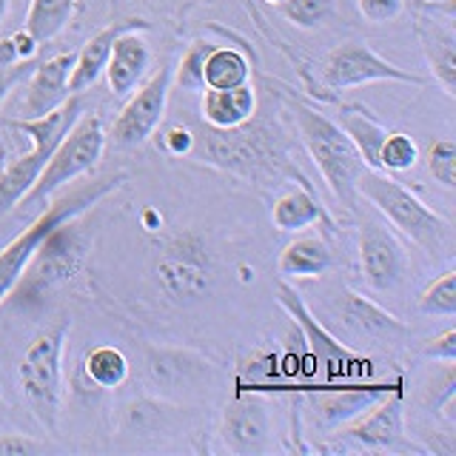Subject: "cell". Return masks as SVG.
<instances>
[{
    "instance_id": "1",
    "label": "cell",
    "mask_w": 456,
    "mask_h": 456,
    "mask_svg": "<svg viewBox=\"0 0 456 456\" xmlns=\"http://www.w3.org/2000/svg\"><path fill=\"white\" fill-rule=\"evenodd\" d=\"M123 183H126V175H123V171H118V175L89 180V183L77 185V189H71V191L61 194L57 200H52V203L43 208L4 251H0V303H4V299L14 291V285L20 282L23 271L28 268L35 251L40 248V242L46 240V234L52 232V228H57V225L71 220V217H80L83 211H89L106 194H111L114 189H120Z\"/></svg>"
},
{
    "instance_id": "16",
    "label": "cell",
    "mask_w": 456,
    "mask_h": 456,
    "mask_svg": "<svg viewBox=\"0 0 456 456\" xmlns=\"http://www.w3.org/2000/svg\"><path fill=\"white\" fill-rule=\"evenodd\" d=\"M134 28H146L142 20H120L103 32H97L86 46L75 54V63H71V75H69V92L71 94H83L86 89H92V86L100 80V75L106 71V63H109V54H111V46L114 40H118L123 32H134Z\"/></svg>"
},
{
    "instance_id": "5",
    "label": "cell",
    "mask_w": 456,
    "mask_h": 456,
    "mask_svg": "<svg viewBox=\"0 0 456 456\" xmlns=\"http://www.w3.org/2000/svg\"><path fill=\"white\" fill-rule=\"evenodd\" d=\"M69 320H61L57 325L40 331L28 348L20 356L18 365V382L26 396L28 408L46 431H57L63 405V351L69 337Z\"/></svg>"
},
{
    "instance_id": "26",
    "label": "cell",
    "mask_w": 456,
    "mask_h": 456,
    "mask_svg": "<svg viewBox=\"0 0 456 456\" xmlns=\"http://www.w3.org/2000/svg\"><path fill=\"white\" fill-rule=\"evenodd\" d=\"M75 14V0H32L26 14V32L37 43L54 40Z\"/></svg>"
},
{
    "instance_id": "36",
    "label": "cell",
    "mask_w": 456,
    "mask_h": 456,
    "mask_svg": "<svg viewBox=\"0 0 456 456\" xmlns=\"http://www.w3.org/2000/svg\"><path fill=\"white\" fill-rule=\"evenodd\" d=\"M43 451V445L37 439L26 436V434H0V456H28V453H37Z\"/></svg>"
},
{
    "instance_id": "38",
    "label": "cell",
    "mask_w": 456,
    "mask_h": 456,
    "mask_svg": "<svg viewBox=\"0 0 456 456\" xmlns=\"http://www.w3.org/2000/svg\"><path fill=\"white\" fill-rule=\"evenodd\" d=\"M191 134L189 132H185V128H171V132L163 137V146L171 151V154H185V151H189L191 149Z\"/></svg>"
},
{
    "instance_id": "10",
    "label": "cell",
    "mask_w": 456,
    "mask_h": 456,
    "mask_svg": "<svg viewBox=\"0 0 456 456\" xmlns=\"http://www.w3.org/2000/svg\"><path fill=\"white\" fill-rule=\"evenodd\" d=\"M168 89H171V69L160 66L146 83L137 86V89L128 94L126 106L120 109V114L114 118V126H111L114 146L137 149L157 132V126L166 118Z\"/></svg>"
},
{
    "instance_id": "13",
    "label": "cell",
    "mask_w": 456,
    "mask_h": 456,
    "mask_svg": "<svg viewBox=\"0 0 456 456\" xmlns=\"http://www.w3.org/2000/svg\"><path fill=\"white\" fill-rule=\"evenodd\" d=\"M360 265L374 291H394L408 274V254L399 240L379 223L360 228Z\"/></svg>"
},
{
    "instance_id": "15",
    "label": "cell",
    "mask_w": 456,
    "mask_h": 456,
    "mask_svg": "<svg viewBox=\"0 0 456 456\" xmlns=\"http://www.w3.org/2000/svg\"><path fill=\"white\" fill-rule=\"evenodd\" d=\"M151 63L149 43L134 32H123L114 40L109 63H106V80L114 97H128L142 83Z\"/></svg>"
},
{
    "instance_id": "11",
    "label": "cell",
    "mask_w": 456,
    "mask_h": 456,
    "mask_svg": "<svg viewBox=\"0 0 456 456\" xmlns=\"http://www.w3.org/2000/svg\"><path fill=\"white\" fill-rule=\"evenodd\" d=\"M157 277H160L163 291L177 303L203 297L211 280V256L200 237L183 234L171 240L157 260Z\"/></svg>"
},
{
    "instance_id": "17",
    "label": "cell",
    "mask_w": 456,
    "mask_h": 456,
    "mask_svg": "<svg viewBox=\"0 0 456 456\" xmlns=\"http://www.w3.org/2000/svg\"><path fill=\"white\" fill-rule=\"evenodd\" d=\"M342 317H346L348 328L374 342H399L408 337V325L403 320H396L394 314L377 305L374 299L351 289L342 291Z\"/></svg>"
},
{
    "instance_id": "31",
    "label": "cell",
    "mask_w": 456,
    "mask_h": 456,
    "mask_svg": "<svg viewBox=\"0 0 456 456\" xmlns=\"http://www.w3.org/2000/svg\"><path fill=\"white\" fill-rule=\"evenodd\" d=\"M208 52H211V43L197 40L194 46L183 54L177 71H171V80H177V86H180L183 92H203L206 89V83H203V63H206Z\"/></svg>"
},
{
    "instance_id": "6",
    "label": "cell",
    "mask_w": 456,
    "mask_h": 456,
    "mask_svg": "<svg viewBox=\"0 0 456 456\" xmlns=\"http://www.w3.org/2000/svg\"><path fill=\"white\" fill-rule=\"evenodd\" d=\"M106 128H103V120L97 118V114H80L77 123L69 128V134L61 140V146H57L49 157V163L43 166L37 183L28 189V194L20 200L26 206H35L40 200L52 197L57 189H63V185L75 183L77 177L89 175V171L103 160L106 154Z\"/></svg>"
},
{
    "instance_id": "33",
    "label": "cell",
    "mask_w": 456,
    "mask_h": 456,
    "mask_svg": "<svg viewBox=\"0 0 456 456\" xmlns=\"http://www.w3.org/2000/svg\"><path fill=\"white\" fill-rule=\"evenodd\" d=\"M428 168L436 183H442L445 189L456 185V146L453 140H436L431 151H428Z\"/></svg>"
},
{
    "instance_id": "7",
    "label": "cell",
    "mask_w": 456,
    "mask_h": 456,
    "mask_svg": "<svg viewBox=\"0 0 456 456\" xmlns=\"http://www.w3.org/2000/svg\"><path fill=\"white\" fill-rule=\"evenodd\" d=\"M89 248L92 237L83 232L77 217L61 223L40 242V248L35 251L32 263L23 271V277L14 285L12 294H18L20 299H37L54 285L69 282L83 268Z\"/></svg>"
},
{
    "instance_id": "42",
    "label": "cell",
    "mask_w": 456,
    "mask_h": 456,
    "mask_svg": "<svg viewBox=\"0 0 456 456\" xmlns=\"http://www.w3.org/2000/svg\"><path fill=\"white\" fill-rule=\"evenodd\" d=\"M265 4H277V6H280V4H282V0H265Z\"/></svg>"
},
{
    "instance_id": "25",
    "label": "cell",
    "mask_w": 456,
    "mask_h": 456,
    "mask_svg": "<svg viewBox=\"0 0 456 456\" xmlns=\"http://www.w3.org/2000/svg\"><path fill=\"white\" fill-rule=\"evenodd\" d=\"M248 61L246 54L237 49H225V46H211L203 63V83L206 89H234V86H246L248 83Z\"/></svg>"
},
{
    "instance_id": "22",
    "label": "cell",
    "mask_w": 456,
    "mask_h": 456,
    "mask_svg": "<svg viewBox=\"0 0 456 456\" xmlns=\"http://www.w3.org/2000/svg\"><path fill=\"white\" fill-rule=\"evenodd\" d=\"M149 370L157 382L163 385H191L208 374V362L200 360L191 351H168V348H149Z\"/></svg>"
},
{
    "instance_id": "18",
    "label": "cell",
    "mask_w": 456,
    "mask_h": 456,
    "mask_svg": "<svg viewBox=\"0 0 456 456\" xmlns=\"http://www.w3.org/2000/svg\"><path fill=\"white\" fill-rule=\"evenodd\" d=\"M385 394H388V388H328L311 394V408L325 431H337L339 425L351 422L356 413H362Z\"/></svg>"
},
{
    "instance_id": "20",
    "label": "cell",
    "mask_w": 456,
    "mask_h": 456,
    "mask_svg": "<svg viewBox=\"0 0 456 456\" xmlns=\"http://www.w3.org/2000/svg\"><path fill=\"white\" fill-rule=\"evenodd\" d=\"M223 439H225V445L237 453L265 451V442H268L265 411L254 403L232 405L225 411V419H223Z\"/></svg>"
},
{
    "instance_id": "2",
    "label": "cell",
    "mask_w": 456,
    "mask_h": 456,
    "mask_svg": "<svg viewBox=\"0 0 456 456\" xmlns=\"http://www.w3.org/2000/svg\"><path fill=\"white\" fill-rule=\"evenodd\" d=\"M80 114H83L80 94H69L66 103L52 109L49 114L12 120V126L18 128V132H23L32 140V151L18 157V160L0 171V217L9 214L28 194V189L37 183L43 166L49 163L52 151L61 146V140L69 134V128L77 123Z\"/></svg>"
},
{
    "instance_id": "34",
    "label": "cell",
    "mask_w": 456,
    "mask_h": 456,
    "mask_svg": "<svg viewBox=\"0 0 456 456\" xmlns=\"http://www.w3.org/2000/svg\"><path fill=\"white\" fill-rule=\"evenodd\" d=\"M360 14L370 23H388L403 14V0H356Z\"/></svg>"
},
{
    "instance_id": "23",
    "label": "cell",
    "mask_w": 456,
    "mask_h": 456,
    "mask_svg": "<svg viewBox=\"0 0 456 456\" xmlns=\"http://www.w3.org/2000/svg\"><path fill=\"white\" fill-rule=\"evenodd\" d=\"M322 220V208L305 189H285L271 206V223L280 232L299 234L308 225Z\"/></svg>"
},
{
    "instance_id": "3",
    "label": "cell",
    "mask_w": 456,
    "mask_h": 456,
    "mask_svg": "<svg viewBox=\"0 0 456 456\" xmlns=\"http://www.w3.org/2000/svg\"><path fill=\"white\" fill-rule=\"evenodd\" d=\"M356 194H362L399 234H405L428 254L442 251L451 242V223L439 211L428 208L399 180L379 175L377 168L362 171V177L356 180Z\"/></svg>"
},
{
    "instance_id": "41",
    "label": "cell",
    "mask_w": 456,
    "mask_h": 456,
    "mask_svg": "<svg viewBox=\"0 0 456 456\" xmlns=\"http://www.w3.org/2000/svg\"><path fill=\"white\" fill-rule=\"evenodd\" d=\"M9 4H12V0H0V20L6 18V12H9Z\"/></svg>"
},
{
    "instance_id": "32",
    "label": "cell",
    "mask_w": 456,
    "mask_h": 456,
    "mask_svg": "<svg viewBox=\"0 0 456 456\" xmlns=\"http://www.w3.org/2000/svg\"><path fill=\"white\" fill-rule=\"evenodd\" d=\"M282 14L299 28H314L331 18L334 0H282Z\"/></svg>"
},
{
    "instance_id": "24",
    "label": "cell",
    "mask_w": 456,
    "mask_h": 456,
    "mask_svg": "<svg viewBox=\"0 0 456 456\" xmlns=\"http://www.w3.org/2000/svg\"><path fill=\"white\" fill-rule=\"evenodd\" d=\"M339 128L348 134V140L354 142V149L360 151L362 163L368 168L379 171V149L385 137H388V128L382 123H377L365 109H346L339 118Z\"/></svg>"
},
{
    "instance_id": "27",
    "label": "cell",
    "mask_w": 456,
    "mask_h": 456,
    "mask_svg": "<svg viewBox=\"0 0 456 456\" xmlns=\"http://www.w3.org/2000/svg\"><path fill=\"white\" fill-rule=\"evenodd\" d=\"M422 46L428 54V63L434 69L436 83L445 89L448 97L456 94V40L451 32H442V28H434V32H419Z\"/></svg>"
},
{
    "instance_id": "35",
    "label": "cell",
    "mask_w": 456,
    "mask_h": 456,
    "mask_svg": "<svg viewBox=\"0 0 456 456\" xmlns=\"http://www.w3.org/2000/svg\"><path fill=\"white\" fill-rule=\"evenodd\" d=\"M422 354L428 356V360L453 365L456 362V328H445V331L436 334L434 339H428Z\"/></svg>"
},
{
    "instance_id": "30",
    "label": "cell",
    "mask_w": 456,
    "mask_h": 456,
    "mask_svg": "<svg viewBox=\"0 0 456 456\" xmlns=\"http://www.w3.org/2000/svg\"><path fill=\"white\" fill-rule=\"evenodd\" d=\"M419 160V146L417 140L405 132H388L382 149H379V168L385 171H411Z\"/></svg>"
},
{
    "instance_id": "4",
    "label": "cell",
    "mask_w": 456,
    "mask_h": 456,
    "mask_svg": "<svg viewBox=\"0 0 456 456\" xmlns=\"http://www.w3.org/2000/svg\"><path fill=\"white\" fill-rule=\"evenodd\" d=\"M294 120H297L299 137H303L311 160L317 163L320 175L328 183V189L334 191V197L342 206H351L356 197V180H360L362 171L368 168L362 163L360 151L354 149V142L339 128V123L325 118L317 109L294 103Z\"/></svg>"
},
{
    "instance_id": "12",
    "label": "cell",
    "mask_w": 456,
    "mask_h": 456,
    "mask_svg": "<svg viewBox=\"0 0 456 456\" xmlns=\"http://www.w3.org/2000/svg\"><path fill=\"white\" fill-rule=\"evenodd\" d=\"M337 434L365 451H408L411 445L405 442V419L399 391L394 388L379 396L374 405L356 413L351 422L339 425Z\"/></svg>"
},
{
    "instance_id": "8",
    "label": "cell",
    "mask_w": 456,
    "mask_h": 456,
    "mask_svg": "<svg viewBox=\"0 0 456 456\" xmlns=\"http://www.w3.org/2000/svg\"><path fill=\"white\" fill-rule=\"evenodd\" d=\"M277 303L285 311H289V317L299 325L311 360L325 370V377L356 374V370H365V374H368L370 362L365 360V356H360V354H354L351 348H346L331 331H328V328L320 325V320H314V314L305 305V299L299 297V291L291 289L289 282L277 285Z\"/></svg>"
},
{
    "instance_id": "37",
    "label": "cell",
    "mask_w": 456,
    "mask_h": 456,
    "mask_svg": "<svg viewBox=\"0 0 456 456\" xmlns=\"http://www.w3.org/2000/svg\"><path fill=\"white\" fill-rule=\"evenodd\" d=\"M28 75H32V63H28V61H20V63H14V66L0 69V106H4L6 94L14 89V86H18L20 80H26Z\"/></svg>"
},
{
    "instance_id": "14",
    "label": "cell",
    "mask_w": 456,
    "mask_h": 456,
    "mask_svg": "<svg viewBox=\"0 0 456 456\" xmlns=\"http://www.w3.org/2000/svg\"><path fill=\"white\" fill-rule=\"evenodd\" d=\"M71 63H75V54H57L49 57L46 63H40L37 69H32L20 118H40V114H49L52 109L66 103L71 94L69 92Z\"/></svg>"
},
{
    "instance_id": "29",
    "label": "cell",
    "mask_w": 456,
    "mask_h": 456,
    "mask_svg": "<svg viewBox=\"0 0 456 456\" xmlns=\"http://www.w3.org/2000/svg\"><path fill=\"white\" fill-rule=\"evenodd\" d=\"M417 308L431 317H453L456 314V271L439 274L428 289L419 294Z\"/></svg>"
},
{
    "instance_id": "21",
    "label": "cell",
    "mask_w": 456,
    "mask_h": 456,
    "mask_svg": "<svg viewBox=\"0 0 456 456\" xmlns=\"http://www.w3.org/2000/svg\"><path fill=\"white\" fill-rule=\"evenodd\" d=\"M334 256L328 242L317 234H299L289 246L280 251L277 271L282 277H297V280H311L320 277L331 268Z\"/></svg>"
},
{
    "instance_id": "28",
    "label": "cell",
    "mask_w": 456,
    "mask_h": 456,
    "mask_svg": "<svg viewBox=\"0 0 456 456\" xmlns=\"http://www.w3.org/2000/svg\"><path fill=\"white\" fill-rule=\"evenodd\" d=\"M86 377H89L97 388L111 391V388H120L128 377V360L120 348L114 346H97L86 354Z\"/></svg>"
},
{
    "instance_id": "19",
    "label": "cell",
    "mask_w": 456,
    "mask_h": 456,
    "mask_svg": "<svg viewBox=\"0 0 456 456\" xmlns=\"http://www.w3.org/2000/svg\"><path fill=\"white\" fill-rule=\"evenodd\" d=\"M203 120L220 132H232L242 123H248L256 111V94L246 86H234V89H203Z\"/></svg>"
},
{
    "instance_id": "9",
    "label": "cell",
    "mask_w": 456,
    "mask_h": 456,
    "mask_svg": "<svg viewBox=\"0 0 456 456\" xmlns=\"http://www.w3.org/2000/svg\"><path fill=\"white\" fill-rule=\"evenodd\" d=\"M379 80L408 83V86L425 83L419 75H411V71H403L399 66L388 63L370 46H365V43H339L322 61V83L334 92L354 89V86H365V83H379Z\"/></svg>"
},
{
    "instance_id": "39",
    "label": "cell",
    "mask_w": 456,
    "mask_h": 456,
    "mask_svg": "<svg viewBox=\"0 0 456 456\" xmlns=\"http://www.w3.org/2000/svg\"><path fill=\"white\" fill-rule=\"evenodd\" d=\"M12 40H14V49H18V57H20V61H32L35 52H37V46H40V43H37L32 35H28L26 28H23V32H14Z\"/></svg>"
},
{
    "instance_id": "40",
    "label": "cell",
    "mask_w": 456,
    "mask_h": 456,
    "mask_svg": "<svg viewBox=\"0 0 456 456\" xmlns=\"http://www.w3.org/2000/svg\"><path fill=\"white\" fill-rule=\"evenodd\" d=\"M14 63H20L18 49H14V40L12 37H4V40H0V69H4V66H14Z\"/></svg>"
}]
</instances>
